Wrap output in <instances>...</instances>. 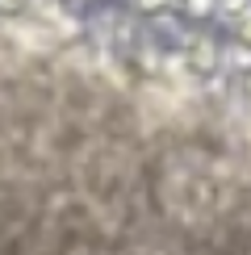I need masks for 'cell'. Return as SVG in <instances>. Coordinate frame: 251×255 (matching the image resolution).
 <instances>
[{
	"label": "cell",
	"mask_w": 251,
	"mask_h": 255,
	"mask_svg": "<svg viewBox=\"0 0 251 255\" xmlns=\"http://www.w3.org/2000/svg\"><path fill=\"white\" fill-rule=\"evenodd\" d=\"M230 63H235V67H251V46H247V50L235 46V50H230Z\"/></svg>",
	"instance_id": "2"
},
{
	"label": "cell",
	"mask_w": 251,
	"mask_h": 255,
	"mask_svg": "<svg viewBox=\"0 0 251 255\" xmlns=\"http://www.w3.org/2000/svg\"><path fill=\"white\" fill-rule=\"evenodd\" d=\"M184 71H193V76H201V80H209L218 71V50H214V42H205V38H197V42H188L184 46Z\"/></svg>",
	"instance_id": "1"
},
{
	"label": "cell",
	"mask_w": 251,
	"mask_h": 255,
	"mask_svg": "<svg viewBox=\"0 0 251 255\" xmlns=\"http://www.w3.org/2000/svg\"><path fill=\"white\" fill-rule=\"evenodd\" d=\"M239 34H243V38H247V46H251V13H247L243 21H239Z\"/></svg>",
	"instance_id": "3"
}]
</instances>
